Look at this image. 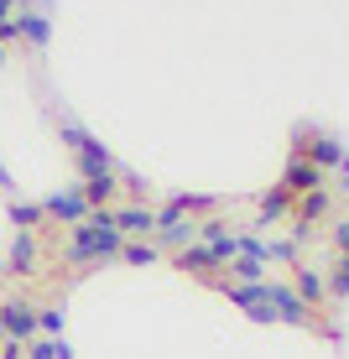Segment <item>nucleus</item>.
<instances>
[{
    "label": "nucleus",
    "mask_w": 349,
    "mask_h": 359,
    "mask_svg": "<svg viewBox=\"0 0 349 359\" xmlns=\"http://www.w3.org/2000/svg\"><path fill=\"white\" fill-rule=\"evenodd\" d=\"M292 250H297L292 240H271L266 245V261H292Z\"/></svg>",
    "instance_id": "nucleus-23"
},
{
    "label": "nucleus",
    "mask_w": 349,
    "mask_h": 359,
    "mask_svg": "<svg viewBox=\"0 0 349 359\" xmlns=\"http://www.w3.org/2000/svg\"><path fill=\"white\" fill-rule=\"evenodd\" d=\"M42 214H47V219H58V224H73V229H79V224H84V214H89L84 182H68L63 193H53V198L42 203Z\"/></svg>",
    "instance_id": "nucleus-4"
},
{
    "label": "nucleus",
    "mask_w": 349,
    "mask_h": 359,
    "mask_svg": "<svg viewBox=\"0 0 349 359\" xmlns=\"http://www.w3.org/2000/svg\"><path fill=\"white\" fill-rule=\"evenodd\" d=\"M287 208H292V193H287V188H271L266 198H261V219H256V229H271V224H277V219L287 214Z\"/></svg>",
    "instance_id": "nucleus-14"
},
{
    "label": "nucleus",
    "mask_w": 349,
    "mask_h": 359,
    "mask_svg": "<svg viewBox=\"0 0 349 359\" xmlns=\"http://www.w3.org/2000/svg\"><path fill=\"white\" fill-rule=\"evenodd\" d=\"M339 193H344V198H349V162H344V167H339Z\"/></svg>",
    "instance_id": "nucleus-27"
},
{
    "label": "nucleus",
    "mask_w": 349,
    "mask_h": 359,
    "mask_svg": "<svg viewBox=\"0 0 349 359\" xmlns=\"http://www.w3.org/2000/svg\"><path fill=\"white\" fill-rule=\"evenodd\" d=\"M266 302H271V318H277V323H292V328L313 323V307H308L292 287H271V281H266Z\"/></svg>",
    "instance_id": "nucleus-6"
},
{
    "label": "nucleus",
    "mask_w": 349,
    "mask_h": 359,
    "mask_svg": "<svg viewBox=\"0 0 349 359\" xmlns=\"http://www.w3.org/2000/svg\"><path fill=\"white\" fill-rule=\"evenodd\" d=\"M120 250H126V234H120V229H89V224H79V229L63 240V261H68V266L120 261Z\"/></svg>",
    "instance_id": "nucleus-2"
},
{
    "label": "nucleus",
    "mask_w": 349,
    "mask_h": 359,
    "mask_svg": "<svg viewBox=\"0 0 349 359\" xmlns=\"http://www.w3.org/2000/svg\"><path fill=\"white\" fill-rule=\"evenodd\" d=\"M11 6H27V0H11Z\"/></svg>",
    "instance_id": "nucleus-30"
},
{
    "label": "nucleus",
    "mask_w": 349,
    "mask_h": 359,
    "mask_svg": "<svg viewBox=\"0 0 349 359\" xmlns=\"http://www.w3.org/2000/svg\"><path fill=\"white\" fill-rule=\"evenodd\" d=\"M84 224H89V229H115V208H89Z\"/></svg>",
    "instance_id": "nucleus-22"
},
{
    "label": "nucleus",
    "mask_w": 349,
    "mask_h": 359,
    "mask_svg": "<svg viewBox=\"0 0 349 359\" xmlns=\"http://www.w3.org/2000/svg\"><path fill=\"white\" fill-rule=\"evenodd\" d=\"M224 297H230L251 323H277V318H271V302H266V281H256V287H245V281H224Z\"/></svg>",
    "instance_id": "nucleus-5"
},
{
    "label": "nucleus",
    "mask_w": 349,
    "mask_h": 359,
    "mask_svg": "<svg viewBox=\"0 0 349 359\" xmlns=\"http://www.w3.org/2000/svg\"><path fill=\"white\" fill-rule=\"evenodd\" d=\"M120 261H131V266H152V261H162V245H157V240H126Z\"/></svg>",
    "instance_id": "nucleus-17"
},
{
    "label": "nucleus",
    "mask_w": 349,
    "mask_h": 359,
    "mask_svg": "<svg viewBox=\"0 0 349 359\" xmlns=\"http://www.w3.org/2000/svg\"><path fill=\"white\" fill-rule=\"evenodd\" d=\"M329 208H334V198L323 193V188L303 193V198H297V224H308V229H313V219H323V214H329Z\"/></svg>",
    "instance_id": "nucleus-13"
},
{
    "label": "nucleus",
    "mask_w": 349,
    "mask_h": 359,
    "mask_svg": "<svg viewBox=\"0 0 349 359\" xmlns=\"http://www.w3.org/2000/svg\"><path fill=\"white\" fill-rule=\"evenodd\" d=\"M6 57H11V53H6V42H0V63H6Z\"/></svg>",
    "instance_id": "nucleus-29"
},
{
    "label": "nucleus",
    "mask_w": 349,
    "mask_h": 359,
    "mask_svg": "<svg viewBox=\"0 0 349 359\" xmlns=\"http://www.w3.org/2000/svg\"><path fill=\"white\" fill-rule=\"evenodd\" d=\"M292 292L313 307V302H323V297H329V276H323V271H313V266H303V271H297V287H292Z\"/></svg>",
    "instance_id": "nucleus-12"
},
{
    "label": "nucleus",
    "mask_w": 349,
    "mask_h": 359,
    "mask_svg": "<svg viewBox=\"0 0 349 359\" xmlns=\"http://www.w3.org/2000/svg\"><path fill=\"white\" fill-rule=\"evenodd\" d=\"M318 172L323 167H344L349 156H344V146H339V135H313V156H308Z\"/></svg>",
    "instance_id": "nucleus-11"
},
{
    "label": "nucleus",
    "mask_w": 349,
    "mask_h": 359,
    "mask_svg": "<svg viewBox=\"0 0 349 359\" xmlns=\"http://www.w3.org/2000/svg\"><path fill=\"white\" fill-rule=\"evenodd\" d=\"M0 188H11V172H6V162H0Z\"/></svg>",
    "instance_id": "nucleus-28"
},
{
    "label": "nucleus",
    "mask_w": 349,
    "mask_h": 359,
    "mask_svg": "<svg viewBox=\"0 0 349 359\" xmlns=\"http://www.w3.org/2000/svg\"><path fill=\"white\" fill-rule=\"evenodd\" d=\"M0 333L16 344L37 339V302H27V297H0Z\"/></svg>",
    "instance_id": "nucleus-3"
},
{
    "label": "nucleus",
    "mask_w": 349,
    "mask_h": 359,
    "mask_svg": "<svg viewBox=\"0 0 349 359\" xmlns=\"http://www.w3.org/2000/svg\"><path fill=\"white\" fill-rule=\"evenodd\" d=\"M16 36L32 42V47H47L53 42V16H47V11H21L16 16Z\"/></svg>",
    "instance_id": "nucleus-10"
},
{
    "label": "nucleus",
    "mask_w": 349,
    "mask_h": 359,
    "mask_svg": "<svg viewBox=\"0 0 349 359\" xmlns=\"http://www.w3.org/2000/svg\"><path fill=\"white\" fill-rule=\"evenodd\" d=\"M282 188H287V193H297V198H303V193H313V188H323V172H318L313 162H308V156H303V151H297V156H292V162H287V177H282Z\"/></svg>",
    "instance_id": "nucleus-7"
},
{
    "label": "nucleus",
    "mask_w": 349,
    "mask_h": 359,
    "mask_svg": "<svg viewBox=\"0 0 349 359\" xmlns=\"http://www.w3.org/2000/svg\"><path fill=\"white\" fill-rule=\"evenodd\" d=\"M120 182H126L131 193H146V177H136V172H120Z\"/></svg>",
    "instance_id": "nucleus-26"
},
{
    "label": "nucleus",
    "mask_w": 349,
    "mask_h": 359,
    "mask_svg": "<svg viewBox=\"0 0 349 359\" xmlns=\"http://www.w3.org/2000/svg\"><path fill=\"white\" fill-rule=\"evenodd\" d=\"M209 250H214V261H219V266H230L235 255H240V234H219V240L209 245Z\"/></svg>",
    "instance_id": "nucleus-21"
},
{
    "label": "nucleus",
    "mask_w": 349,
    "mask_h": 359,
    "mask_svg": "<svg viewBox=\"0 0 349 359\" xmlns=\"http://www.w3.org/2000/svg\"><path fill=\"white\" fill-rule=\"evenodd\" d=\"M334 245L349 255V219H339V224H334Z\"/></svg>",
    "instance_id": "nucleus-24"
},
{
    "label": "nucleus",
    "mask_w": 349,
    "mask_h": 359,
    "mask_svg": "<svg viewBox=\"0 0 349 359\" xmlns=\"http://www.w3.org/2000/svg\"><path fill=\"white\" fill-rule=\"evenodd\" d=\"M230 276L245 281V287H256V281H266V261H261V255H235V261H230Z\"/></svg>",
    "instance_id": "nucleus-15"
},
{
    "label": "nucleus",
    "mask_w": 349,
    "mask_h": 359,
    "mask_svg": "<svg viewBox=\"0 0 349 359\" xmlns=\"http://www.w3.org/2000/svg\"><path fill=\"white\" fill-rule=\"evenodd\" d=\"M42 219H47V214H42V203H21V198L11 203V224H16V229H27V234H32L37 224H42Z\"/></svg>",
    "instance_id": "nucleus-18"
},
{
    "label": "nucleus",
    "mask_w": 349,
    "mask_h": 359,
    "mask_svg": "<svg viewBox=\"0 0 349 359\" xmlns=\"http://www.w3.org/2000/svg\"><path fill=\"white\" fill-rule=\"evenodd\" d=\"M178 266L183 271H214L219 261H214V250H209L204 240H193V245H183V255H178Z\"/></svg>",
    "instance_id": "nucleus-16"
},
{
    "label": "nucleus",
    "mask_w": 349,
    "mask_h": 359,
    "mask_svg": "<svg viewBox=\"0 0 349 359\" xmlns=\"http://www.w3.org/2000/svg\"><path fill=\"white\" fill-rule=\"evenodd\" d=\"M63 141H68L73 162L84 172V198H89V208H110V198L120 188V172H115V156L105 151V141H94V135L84 126H73V120H63Z\"/></svg>",
    "instance_id": "nucleus-1"
},
{
    "label": "nucleus",
    "mask_w": 349,
    "mask_h": 359,
    "mask_svg": "<svg viewBox=\"0 0 349 359\" xmlns=\"http://www.w3.org/2000/svg\"><path fill=\"white\" fill-rule=\"evenodd\" d=\"M115 229L126 234V240H152V234H157V214H152V208H141V203H131V208H120V214H115Z\"/></svg>",
    "instance_id": "nucleus-8"
},
{
    "label": "nucleus",
    "mask_w": 349,
    "mask_h": 359,
    "mask_svg": "<svg viewBox=\"0 0 349 359\" xmlns=\"http://www.w3.org/2000/svg\"><path fill=\"white\" fill-rule=\"evenodd\" d=\"M329 297H334V302H344V297H349V255H339V261H334V276H329Z\"/></svg>",
    "instance_id": "nucleus-20"
},
{
    "label": "nucleus",
    "mask_w": 349,
    "mask_h": 359,
    "mask_svg": "<svg viewBox=\"0 0 349 359\" xmlns=\"http://www.w3.org/2000/svg\"><path fill=\"white\" fill-rule=\"evenodd\" d=\"M37 255H42V245H37V234L16 229V240H11V255H6V271H16V276H27V271H37Z\"/></svg>",
    "instance_id": "nucleus-9"
},
{
    "label": "nucleus",
    "mask_w": 349,
    "mask_h": 359,
    "mask_svg": "<svg viewBox=\"0 0 349 359\" xmlns=\"http://www.w3.org/2000/svg\"><path fill=\"white\" fill-rule=\"evenodd\" d=\"M0 359H27V344H16V339H6V349H0Z\"/></svg>",
    "instance_id": "nucleus-25"
},
{
    "label": "nucleus",
    "mask_w": 349,
    "mask_h": 359,
    "mask_svg": "<svg viewBox=\"0 0 349 359\" xmlns=\"http://www.w3.org/2000/svg\"><path fill=\"white\" fill-rule=\"evenodd\" d=\"M37 333L42 339H63V307H37Z\"/></svg>",
    "instance_id": "nucleus-19"
}]
</instances>
